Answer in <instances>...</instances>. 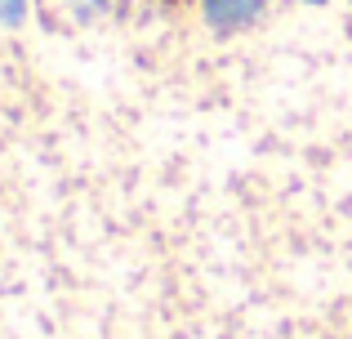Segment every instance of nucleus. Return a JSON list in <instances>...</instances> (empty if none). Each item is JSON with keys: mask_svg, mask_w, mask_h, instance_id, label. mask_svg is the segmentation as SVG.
I'll return each mask as SVG.
<instances>
[{"mask_svg": "<svg viewBox=\"0 0 352 339\" xmlns=\"http://www.w3.org/2000/svg\"><path fill=\"white\" fill-rule=\"evenodd\" d=\"M263 0H206V23L214 32H236V27L254 23Z\"/></svg>", "mask_w": 352, "mask_h": 339, "instance_id": "nucleus-1", "label": "nucleus"}, {"mask_svg": "<svg viewBox=\"0 0 352 339\" xmlns=\"http://www.w3.org/2000/svg\"><path fill=\"white\" fill-rule=\"evenodd\" d=\"M23 14H27V0H0V23L5 27L23 23Z\"/></svg>", "mask_w": 352, "mask_h": 339, "instance_id": "nucleus-2", "label": "nucleus"}, {"mask_svg": "<svg viewBox=\"0 0 352 339\" xmlns=\"http://www.w3.org/2000/svg\"><path fill=\"white\" fill-rule=\"evenodd\" d=\"M308 5H326V0H308Z\"/></svg>", "mask_w": 352, "mask_h": 339, "instance_id": "nucleus-3", "label": "nucleus"}]
</instances>
